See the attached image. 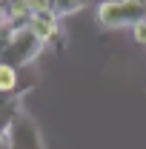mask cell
I'll return each instance as SVG.
<instances>
[{"label":"cell","mask_w":146,"mask_h":149,"mask_svg":"<svg viewBox=\"0 0 146 149\" xmlns=\"http://www.w3.org/2000/svg\"><path fill=\"white\" fill-rule=\"evenodd\" d=\"M40 49H43V43H40V40L32 35V29L23 23L17 29H12L9 43H6V49H3V55H0V63H6V66H12V69L29 66V63L40 55Z\"/></svg>","instance_id":"6da1fadb"},{"label":"cell","mask_w":146,"mask_h":149,"mask_svg":"<svg viewBox=\"0 0 146 149\" xmlns=\"http://www.w3.org/2000/svg\"><path fill=\"white\" fill-rule=\"evenodd\" d=\"M95 17L103 29L138 26L143 20V0H103L95 9Z\"/></svg>","instance_id":"7a4b0ae2"},{"label":"cell","mask_w":146,"mask_h":149,"mask_svg":"<svg viewBox=\"0 0 146 149\" xmlns=\"http://www.w3.org/2000/svg\"><path fill=\"white\" fill-rule=\"evenodd\" d=\"M3 141H6V149H46L40 141L37 123L23 109H17L12 115V120L3 126Z\"/></svg>","instance_id":"3957f363"},{"label":"cell","mask_w":146,"mask_h":149,"mask_svg":"<svg viewBox=\"0 0 146 149\" xmlns=\"http://www.w3.org/2000/svg\"><path fill=\"white\" fill-rule=\"evenodd\" d=\"M26 26L32 29V35H35L40 43H49V40H55V37L60 35V17H57L55 12H40V15H32Z\"/></svg>","instance_id":"277c9868"},{"label":"cell","mask_w":146,"mask_h":149,"mask_svg":"<svg viewBox=\"0 0 146 149\" xmlns=\"http://www.w3.org/2000/svg\"><path fill=\"white\" fill-rule=\"evenodd\" d=\"M17 89V69L0 63V95H12Z\"/></svg>","instance_id":"5b68a950"},{"label":"cell","mask_w":146,"mask_h":149,"mask_svg":"<svg viewBox=\"0 0 146 149\" xmlns=\"http://www.w3.org/2000/svg\"><path fill=\"white\" fill-rule=\"evenodd\" d=\"M86 0H52V12H55L57 17H63V15H69L74 9H80Z\"/></svg>","instance_id":"8992f818"},{"label":"cell","mask_w":146,"mask_h":149,"mask_svg":"<svg viewBox=\"0 0 146 149\" xmlns=\"http://www.w3.org/2000/svg\"><path fill=\"white\" fill-rule=\"evenodd\" d=\"M26 9L32 15H40V12H52V0H23Z\"/></svg>","instance_id":"52a82bcc"},{"label":"cell","mask_w":146,"mask_h":149,"mask_svg":"<svg viewBox=\"0 0 146 149\" xmlns=\"http://www.w3.org/2000/svg\"><path fill=\"white\" fill-rule=\"evenodd\" d=\"M132 35H135V40L140 46H146V20H140L138 26H132Z\"/></svg>","instance_id":"ba28073f"},{"label":"cell","mask_w":146,"mask_h":149,"mask_svg":"<svg viewBox=\"0 0 146 149\" xmlns=\"http://www.w3.org/2000/svg\"><path fill=\"white\" fill-rule=\"evenodd\" d=\"M143 20H146V0H143Z\"/></svg>","instance_id":"9c48e42d"},{"label":"cell","mask_w":146,"mask_h":149,"mask_svg":"<svg viewBox=\"0 0 146 149\" xmlns=\"http://www.w3.org/2000/svg\"><path fill=\"white\" fill-rule=\"evenodd\" d=\"M3 3H9V0H0V6H3Z\"/></svg>","instance_id":"30bf717a"}]
</instances>
